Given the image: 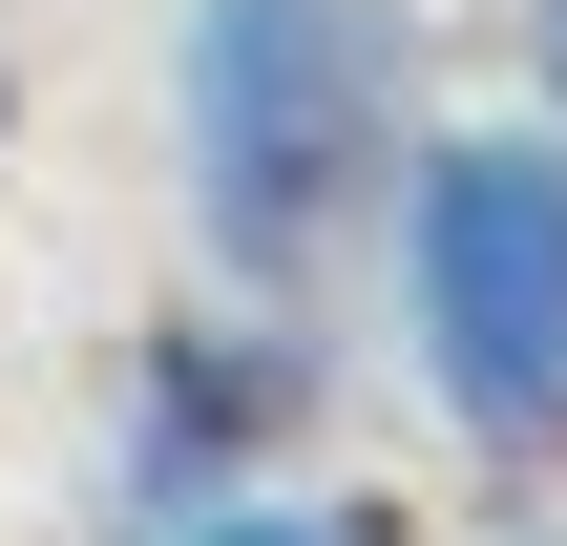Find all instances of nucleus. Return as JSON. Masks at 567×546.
<instances>
[{
	"label": "nucleus",
	"mask_w": 567,
	"mask_h": 546,
	"mask_svg": "<svg viewBox=\"0 0 567 546\" xmlns=\"http://www.w3.org/2000/svg\"><path fill=\"white\" fill-rule=\"evenodd\" d=\"M168 126H189V231L252 295H316L421 147V42L400 0H189L168 42Z\"/></svg>",
	"instance_id": "1"
},
{
	"label": "nucleus",
	"mask_w": 567,
	"mask_h": 546,
	"mask_svg": "<svg viewBox=\"0 0 567 546\" xmlns=\"http://www.w3.org/2000/svg\"><path fill=\"white\" fill-rule=\"evenodd\" d=\"M400 337L484 463H567V126H421L400 147Z\"/></svg>",
	"instance_id": "2"
},
{
	"label": "nucleus",
	"mask_w": 567,
	"mask_h": 546,
	"mask_svg": "<svg viewBox=\"0 0 567 546\" xmlns=\"http://www.w3.org/2000/svg\"><path fill=\"white\" fill-rule=\"evenodd\" d=\"M316 400H337V337H316L295 295L168 316V337H147V379H126V526H189V505L274 484V463L316 442Z\"/></svg>",
	"instance_id": "3"
},
{
	"label": "nucleus",
	"mask_w": 567,
	"mask_h": 546,
	"mask_svg": "<svg viewBox=\"0 0 567 546\" xmlns=\"http://www.w3.org/2000/svg\"><path fill=\"white\" fill-rule=\"evenodd\" d=\"M126 546H379L358 505H295V484H231V505H189V526H126Z\"/></svg>",
	"instance_id": "4"
},
{
	"label": "nucleus",
	"mask_w": 567,
	"mask_h": 546,
	"mask_svg": "<svg viewBox=\"0 0 567 546\" xmlns=\"http://www.w3.org/2000/svg\"><path fill=\"white\" fill-rule=\"evenodd\" d=\"M526 63H547V126H567V0H526Z\"/></svg>",
	"instance_id": "5"
},
{
	"label": "nucleus",
	"mask_w": 567,
	"mask_h": 546,
	"mask_svg": "<svg viewBox=\"0 0 567 546\" xmlns=\"http://www.w3.org/2000/svg\"><path fill=\"white\" fill-rule=\"evenodd\" d=\"M0 126H21V63H0Z\"/></svg>",
	"instance_id": "6"
},
{
	"label": "nucleus",
	"mask_w": 567,
	"mask_h": 546,
	"mask_svg": "<svg viewBox=\"0 0 567 546\" xmlns=\"http://www.w3.org/2000/svg\"><path fill=\"white\" fill-rule=\"evenodd\" d=\"M505 546H567V526H505Z\"/></svg>",
	"instance_id": "7"
}]
</instances>
